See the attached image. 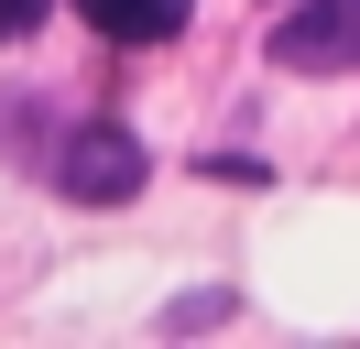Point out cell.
Returning a JSON list of instances; mask_svg holds the SVG:
<instances>
[{
  "label": "cell",
  "mask_w": 360,
  "mask_h": 349,
  "mask_svg": "<svg viewBox=\"0 0 360 349\" xmlns=\"http://www.w3.org/2000/svg\"><path fill=\"white\" fill-rule=\"evenodd\" d=\"M44 174H55V196H77V208H120V196L153 186V153H142L120 120H77L66 142L44 153Z\"/></svg>",
  "instance_id": "1"
},
{
  "label": "cell",
  "mask_w": 360,
  "mask_h": 349,
  "mask_svg": "<svg viewBox=\"0 0 360 349\" xmlns=\"http://www.w3.org/2000/svg\"><path fill=\"white\" fill-rule=\"evenodd\" d=\"M273 65L284 77H349L360 65V0H306L273 22Z\"/></svg>",
  "instance_id": "2"
},
{
  "label": "cell",
  "mask_w": 360,
  "mask_h": 349,
  "mask_svg": "<svg viewBox=\"0 0 360 349\" xmlns=\"http://www.w3.org/2000/svg\"><path fill=\"white\" fill-rule=\"evenodd\" d=\"M186 11H197V0H77V22L110 33V44H175Z\"/></svg>",
  "instance_id": "3"
},
{
  "label": "cell",
  "mask_w": 360,
  "mask_h": 349,
  "mask_svg": "<svg viewBox=\"0 0 360 349\" xmlns=\"http://www.w3.org/2000/svg\"><path fill=\"white\" fill-rule=\"evenodd\" d=\"M44 11H55V0H0V44H22V33H33Z\"/></svg>",
  "instance_id": "4"
}]
</instances>
